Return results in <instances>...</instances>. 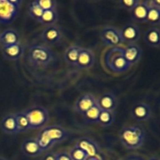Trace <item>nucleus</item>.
<instances>
[{"label": "nucleus", "instance_id": "nucleus-1", "mask_svg": "<svg viewBox=\"0 0 160 160\" xmlns=\"http://www.w3.org/2000/svg\"><path fill=\"white\" fill-rule=\"evenodd\" d=\"M68 131L61 125H51L45 127L39 133L36 140L42 152H46L56 144L67 140Z\"/></svg>", "mask_w": 160, "mask_h": 160}, {"label": "nucleus", "instance_id": "nucleus-2", "mask_svg": "<svg viewBox=\"0 0 160 160\" xmlns=\"http://www.w3.org/2000/svg\"><path fill=\"white\" fill-rule=\"evenodd\" d=\"M119 138L124 148L129 150H136L144 145L145 131L141 127L136 125L126 126L120 130Z\"/></svg>", "mask_w": 160, "mask_h": 160}, {"label": "nucleus", "instance_id": "nucleus-3", "mask_svg": "<svg viewBox=\"0 0 160 160\" xmlns=\"http://www.w3.org/2000/svg\"><path fill=\"white\" fill-rule=\"evenodd\" d=\"M122 48L120 46L110 48L104 56L105 67L114 73H125L131 67L124 58Z\"/></svg>", "mask_w": 160, "mask_h": 160}, {"label": "nucleus", "instance_id": "nucleus-4", "mask_svg": "<svg viewBox=\"0 0 160 160\" xmlns=\"http://www.w3.org/2000/svg\"><path fill=\"white\" fill-rule=\"evenodd\" d=\"M54 55L51 48L47 45L35 44L29 47L28 52V62L34 67H45L51 63Z\"/></svg>", "mask_w": 160, "mask_h": 160}, {"label": "nucleus", "instance_id": "nucleus-5", "mask_svg": "<svg viewBox=\"0 0 160 160\" xmlns=\"http://www.w3.org/2000/svg\"><path fill=\"white\" fill-rule=\"evenodd\" d=\"M24 112L28 120L30 130L42 128L50 120L48 110L42 106H33Z\"/></svg>", "mask_w": 160, "mask_h": 160}, {"label": "nucleus", "instance_id": "nucleus-6", "mask_svg": "<svg viewBox=\"0 0 160 160\" xmlns=\"http://www.w3.org/2000/svg\"><path fill=\"white\" fill-rule=\"evenodd\" d=\"M21 3L20 0H0V23H13L18 15Z\"/></svg>", "mask_w": 160, "mask_h": 160}, {"label": "nucleus", "instance_id": "nucleus-7", "mask_svg": "<svg viewBox=\"0 0 160 160\" xmlns=\"http://www.w3.org/2000/svg\"><path fill=\"white\" fill-rule=\"evenodd\" d=\"M100 37L102 42L111 48L118 47L122 44L120 29L112 26H106L100 31Z\"/></svg>", "mask_w": 160, "mask_h": 160}, {"label": "nucleus", "instance_id": "nucleus-8", "mask_svg": "<svg viewBox=\"0 0 160 160\" xmlns=\"http://www.w3.org/2000/svg\"><path fill=\"white\" fill-rule=\"evenodd\" d=\"M122 43L127 45L136 44L141 37V31L137 25L135 23H126L120 29Z\"/></svg>", "mask_w": 160, "mask_h": 160}, {"label": "nucleus", "instance_id": "nucleus-9", "mask_svg": "<svg viewBox=\"0 0 160 160\" xmlns=\"http://www.w3.org/2000/svg\"><path fill=\"white\" fill-rule=\"evenodd\" d=\"M41 38L47 45H54L62 38V31L56 24L45 27L41 33Z\"/></svg>", "mask_w": 160, "mask_h": 160}, {"label": "nucleus", "instance_id": "nucleus-10", "mask_svg": "<svg viewBox=\"0 0 160 160\" xmlns=\"http://www.w3.org/2000/svg\"><path fill=\"white\" fill-rule=\"evenodd\" d=\"M130 114L132 118L136 121L145 122L150 120L152 112L148 104L145 102H138L132 107Z\"/></svg>", "mask_w": 160, "mask_h": 160}, {"label": "nucleus", "instance_id": "nucleus-11", "mask_svg": "<svg viewBox=\"0 0 160 160\" xmlns=\"http://www.w3.org/2000/svg\"><path fill=\"white\" fill-rule=\"evenodd\" d=\"M97 104V99L93 95L90 93H86L82 95L76 100L74 106V110L77 113L83 116L86 112H87L94 105Z\"/></svg>", "mask_w": 160, "mask_h": 160}, {"label": "nucleus", "instance_id": "nucleus-12", "mask_svg": "<svg viewBox=\"0 0 160 160\" xmlns=\"http://www.w3.org/2000/svg\"><path fill=\"white\" fill-rule=\"evenodd\" d=\"M24 53V47L21 43L2 46V54L4 59L16 61L21 59Z\"/></svg>", "mask_w": 160, "mask_h": 160}, {"label": "nucleus", "instance_id": "nucleus-13", "mask_svg": "<svg viewBox=\"0 0 160 160\" xmlns=\"http://www.w3.org/2000/svg\"><path fill=\"white\" fill-rule=\"evenodd\" d=\"M97 105L100 110L114 112L118 106V99L112 92H105L97 98Z\"/></svg>", "mask_w": 160, "mask_h": 160}, {"label": "nucleus", "instance_id": "nucleus-14", "mask_svg": "<svg viewBox=\"0 0 160 160\" xmlns=\"http://www.w3.org/2000/svg\"><path fill=\"white\" fill-rule=\"evenodd\" d=\"M122 52L124 58L130 66L134 65L139 62L143 54L142 49L137 44L125 45L122 48Z\"/></svg>", "mask_w": 160, "mask_h": 160}, {"label": "nucleus", "instance_id": "nucleus-15", "mask_svg": "<svg viewBox=\"0 0 160 160\" xmlns=\"http://www.w3.org/2000/svg\"><path fill=\"white\" fill-rule=\"evenodd\" d=\"M95 62V55L92 50L89 48H82L78 55L76 66L79 70L89 69L94 65Z\"/></svg>", "mask_w": 160, "mask_h": 160}, {"label": "nucleus", "instance_id": "nucleus-16", "mask_svg": "<svg viewBox=\"0 0 160 160\" xmlns=\"http://www.w3.org/2000/svg\"><path fill=\"white\" fill-rule=\"evenodd\" d=\"M75 146L84 150L89 155V157H93V156L97 157V156L100 152V148L97 142L87 137H83L78 139L75 144Z\"/></svg>", "mask_w": 160, "mask_h": 160}, {"label": "nucleus", "instance_id": "nucleus-17", "mask_svg": "<svg viewBox=\"0 0 160 160\" xmlns=\"http://www.w3.org/2000/svg\"><path fill=\"white\" fill-rule=\"evenodd\" d=\"M22 152L28 157H38L43 152L41 150L36 138H28L23 142L20 146Z\"/></svg>", "mask_w": 160, "mask_h": 160}, {"label": "nucleus", "instance_id": "nucleus-18", "mask_svg": "<svg viewBox=\"0 0 160 160\" xmlns=\"http://www.w3.org/2000/svg\"><path fill=\"white\" fill-rule=\"evenodd\" d=\"M0 128L6 134L13 135L19 134L15 114L10 113L5 116L0 122Z\"/></svg>", "mask_w": 160, "mask_h": 160}, {"label": "nucleus", "instance_id": "nucleus-19", "mask_svg": "<svg viewBox=\"0 0 160 160\" xmlns=\"http://www.w3.org/2000/svg\"><path fill=\"white\" fill-rule=\"evenodd\" d=\"M20 43V37L17 30L8 28L0 34V44L2 46Z\"/></svg>", "mask_w": 160, "mask_h": 160}, {"label": "nucleus", "instance_id": "nucleus-20", "mask_svg": "<svg viewBox=\"0 0 160 160\" xmlns=\"http://www.w3.org/2000/svg\"><path fill=\"white\" fill-rule=\"evenodd\" d=\"M144 40L148 46L152 48H159L160 46V31L159 28L153 27L145 31Z\"/></svg>", "mask_w": 160, "mask_h": 160}, {"label": "nucleus", "instance_id": "nucleus-21", "mask_svg": "<svg viewBox=\"0 0 160 160\" xmlns=\"http://www.w3.org/2000/svg\"><path fill=\"white\" fill-rule=\"evenodd\" d=\"M147 10L148 6L146 4L145 1H140L139 4L130 12L132 20L136 23H146Z\"/></svg>", "mask_w": 160, "mask_h": 160}, {"label": "nucleus", "instance_id": "nucleus-22", "mask_svg": "<svg viewBox=\"0 0 160 160\" xmlns=\"http://www.w3.org/2000/svg\"><path fill=\"white\" fill-rule=\"evenodd\" d=\"M81 48V47L78 46V45L69 46L64 53V59L66 63L70 66L75 67Z\"/></svg>", "mask_w": 160, "mask_h": 160}, {"label": "nucleus", "instance_id": "nucleus-23", "mask_svg": "<svg viewBox=\"0 0 160 160\" xmlns=\"http://www.w3.org/2000/svg\"><path fill=\"white\" fill-rule=\"evenodd\" d=\"M58 20V13L56 9H50V10L43 11L42 17L39 23L45 26H51L55 25Z\"/></svg>", "mask_w": 160, "mask_h": 160}, {"label": "nucleus", "instance_id": "nucleus-24", "mask_svg": "<svg viewBox=\"0 0 160 160\" xmlns=\"http://www.w3.org/2000/svg\"><path fill=\"white\" fill-rule=\"evenodd\" d=\"M115 121V114L110 111L100 110V115L97 119V123L103 128H108L111 126Z\"/></svg>", "mask_w": 160, "mask_h": 160}, {"label": "nucleus", "instance_id": "nucleus-25", "mask_svg": "<svg viewBox=\"0 0 160 160\" xmlns=\"http://www.w3.org/2000/svg\"><path fill=\"white\" fill-rule=\"evenodd\" d=\"M146 23L155 27L160 23V9L148 6V10L146 18Z\"/></svg>", "mask_w": 160, "mask_h": 160}, {"label": "nucleus", "instance_id": "nucleus-26", "mask_svg": "<svg viewBox=\"0 0 160 160\" xmlns=\"http://www.w3.org/2000/svg\"><path fill=\"white\" fill-rule=\"evenodd\" d=\"M15 114L16 120H17V128L19 133H24L29 131V123L28 120L25 115L24 112H18Z\"/></svg>", "mask_w": 160, "mask_h": 160}, {"label": "nucleus", "instance_id": "nucleus-27", "mask_svg": "<svg viewBox=\"0 0 160 160\" xmlns=\"http://www.w3.org/2000/svg\"><path fill=\"white\" fill-rule=\"evenodd\" d=\"M100 108L96 104L92 108H90L87 112H85L83 115V117L86 123H97V119H98L99 115H100Z\"/></svg>", "mask_w": 160, "mask_h": 160}, {"label": "nucleus", "instance_id": "nucleus-28", "mask_svg": "<svg viewBox=\"0 0 160 160\" xmlns=\"http://www.w3.org/2000/svg\"><path fill=\"white\" fill-rule=\"evenodd\" d=\"M42 13H43V10L37 4H35L34 1L30 3L28 6V15L31 18H32L35 21L40 22Z\"/></svg>", "mask_w": 160, "mask_h": 160}, {"label": "nucleus", "instance_id": "nucleus-29", "mask_svg": "<svg viewBox=\"0 0 160 160\" xmlns=\"http://www.w3.org/2000/svg\"><path fill=\"white\" fill-rule=\"evenodd\" d=\"M72 160H87L89 157V155L83 150L82 148L75 146L71 149L70 152L68 153Z\"/></svg>", "mask_w": 160, "mask_h": 160}, {"label": "nucleus", "instance_id": "nucleus-30", "mask_svg": "<svg viewBox=\"0 0 160 160\" xmlns=\"http://www.w3.org/2000/svg\"><path fill=\"white\" fill-rule=\"evenodd\" d=\"M43 11L56 9V2L53 0H35L34 1Z\"/></svg>", "mask_w": 160, "mask_h": 160}, {"label": "nucleus", "instance_id": "nucleus-31", "mask_svg": "<svg viewBox=\"0 0 160 160\" xmlns=\"http://www.w3.org/2000/svg\"><path fill=\"white\" fill-rule=\"evenodd\" d=\"M139 0H120L118 4L119 7L122 9H124L128 12H131L139 4Z\"/></svg>", "mask_w": 160, "mask_h": 160}, {"label": "nucleus", "instance_id": "nucleus-32", "mask_svg": "<svg viewBox=\"0 0 160 160\" xmlns=\"http://www.w3.org/2000/svg\"><path fill=\"white\" fill-rule=\"evenodd\" d=\"M56 160H72L70 156L66 152L56 153Z\"/></svg>", "mask_w": 160, "mask_h": 160}, {"label": "nucleus", "instance_id": "nucleus-33", "mask_svg": "<svg viewBox=\"0 0 160 160\" xmlns=\"http://www.w3.org/2000/svg\"><path fill=\"white\" fill-rule=\"evenodd\" d=\"M42 160H56V153L48 152L42 157Z\"/></svg>", "mask_w": 160, "mask_h": 160}, {"label": "nucleus", "instance_id": "nucleus-34", "mask_svg": "<svg viewBox=\"0 0 160 160\" xmlns=\"http://www.w3.org/2000/svg\"><path fill=\"white\" fill-rule=\"evenodd\" d=\"M87 160H102V159H100V158H98L97 156V157H96V156H93V157L88 158Z\"/></svg>", "mask_w": 160, "mask_h": 160}, {"label": "nucleus", "instance_id": "nucleus-35", "mask_svg": "<svg viewBox=\"0 0 160 160\" xmlns=\"http://www.w3.org/2000/svg\"><path fill=\"white\" fill-rule=\"evenodd\" d=\"M147 160H159V159H158V157H157V156H152V157L149 158Z\"/></svg>", "mask_w": 160, "mask_h": 160}, {"label": "nucleus", "instance_id": "nucleus-36", "mask_svg": "<svg viewBox=\"0 0 160 160\" xmlns=\"http://www.w3.org/2000/svg\"><path fill=\"white\" fill-rule=\"evenodd\" d=\"M0 160H7L6 159V158L4 157H2V156H0Z\"/></svg>", "mask_w": 160, "mask_h": 160}, {"label": "nucleus", "instance_id": "nucleus-37", "mask_svg": "<svg viewBox=\"0 0 160 160\" xmlns=\"http://www.w3.org/2000/svg\"><path fill=\"white\" fill-rule=\"evenodd\" d=\"M119 160H128V159H119Z\"/></svg>", "mask_w": 160, "mask_h": 160}]
</instances>
